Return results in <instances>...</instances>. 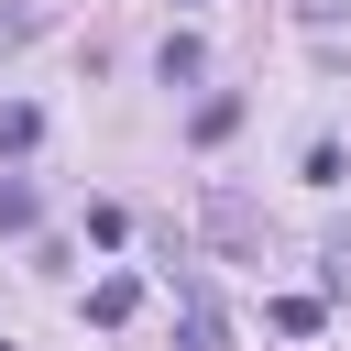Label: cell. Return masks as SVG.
Wrapping results in <instances>:
<instances>
[{"mask_svg": "<svg viewBox=\"0 0 351 351\" xmlns=\"http://www.w3.org/2000/svg\"><path fill=\"white\" fill-rule=\"evenodd\" d=\"M318 318H329V307H318V296H274V329H285V340H307V329H318Z\"/></svg>", "mask_w": 351, "mask_h": 351, "instance_id": "7", "label": "cell"}, {"mask_svg": "<svg viewBox=\"0 0 351 351\" xmlns=\"http://www.w3.org/2000/svg\"><path fill=\"white\" fill-rule=\"evenodd\" d=\"M33 132H44V110L33 99H0V154H33Z\"/></svg>", "mask_w": 351, "mask_h": 351, "instance_id": "4", "label": "cell"}, {"mask_svg": "<svg viewBox=\"0 0 351 351\" xmlns=\"http://www.w3.org/2000/svg\"><path fill=\"white\" fill-rule=\"evenodd\" d=\"M208 230H219L230 252H263V219H252V197H241V186H208Z\"/></svg>", "mask_w": 351, "mask_h": 351, "instance_id": "1", "label": "cell"}, {"mask_svg": "<svg viewBox=\"0 0 351 351\" xmlns=\"http://www.w3.org/2000/svg\"><path fill=\"white\" fill-rule=\"evenodd\" d=\"M0 230H33V186H22V176L0 186Z\"/></svg>", "mask_w": 351, "mask_h": 351, "instance_id": "8", "label": "cell"}, {"mask_svg": "<svg viewBox=\"0 0 351 351\" xmlns=\"http://www.w3.org/2000/svg\"><path fill=\"white\" fill-rule=\"evenodd\" d=\"M0 351H11V340H0Z\"/></svg>", "mask_w": 351, "mask_h": 351, "instance_id": "9", "label": "cell"}, {"mask_svg": "<svg viewBox=\"0 0 351 351\" xmlns=\"http://www.w3.org/2000/svg\"><path fill=\"white\" fill-rule=\"evenodd\" d=\"M318 274H329V296H351V219H329V241H318Z\"/></svg>", "mask_w": 351, "mask_h": 351, "instance_id": "5", "label": "cell"}, {"mask_svg": "<svg viewBox=\"0 0 351 351\" xmlns=\"http://www.w3.org/2000/svg\"><path fill=\"white\" fill-rule=\"evenodd\" d=\"M230 132H241V99H230V88H219V99H197V143H230Z\"/></svg>", "mask_w": 351, "mask_h": 351, "instance_id": "6", "label": "cell"}, {"mask_svg": "<svg viewBox=\"0 0 351 351\" xmlns=\"http://www.w3.org/2000/svg\"><path fill=\"white\" fill-rule=\"evenodd\" d=\"M176 296H186V351H219V307H208V285L176 274Z\"/></svg>", "mask_w": 351, "mask_h": 351, "instance_id": "3", "label": "cell"}, {"mask_svg": "<svg viewBox=\"0 0 351 351\" xmlns=\"http://www.w3.org/2000/svg\"><path fill=\"white\" fill-rule=\"evenodd\" d=\"M132 307H143V285H132V274H99V285H88V318H99V329H121Z\"/></svg>", "mask_w": 351, "mask_h": 351, "instance_id": "2", "label": "cell"}]
</instances>
